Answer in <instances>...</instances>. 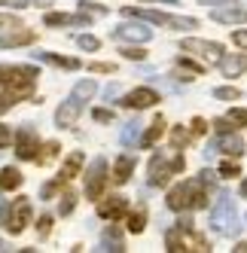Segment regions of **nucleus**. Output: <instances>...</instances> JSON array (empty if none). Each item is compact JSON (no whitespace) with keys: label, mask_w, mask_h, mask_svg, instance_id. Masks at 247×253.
Returning <instances> with one entry per match:
<instances>
[{"label":"nucleus","mask_w":247,"mask_h":253,"mask_svg":"<svg viewBox=\"0 0 247 253\" xmlns=\"http://www.w3.org/2000/svg\"><path fill=\"white\" fill-rule=\"evenodd\" d=\"M210 189H214V186H210L202 174L186 177V180H180V183H174V186L168 189L165 205H168L171 211H177V213H183V211H189V213H192V211H202V208H207Z\"/></svg>","instance_id":"nucleus-1"},{"label":"nucleus","mask_w":247,"mask_h":253,"mask_svg":"<svg viewBox=\"0 0 247 253\" xmlns=\"http://www.w3.org/2000/svg\"><path fill=\"white\" fill-rule=\"evenodd\" d=\"M37 80H40V70L34 64H12V77H9L6 88L0 92V116H3L6 110H12L19 101L34 98Z\"/></svg>","instance_id":"nucleus-2"},{"label":"nucleus","mask_w":247,"mask_h":253,"mask_svg":"<svg viewBox=\"0 0 247 253\" xmlns=\"http://www.w3.org/2000/svg\"><path fill=\"white\" fill-rule=\"evenodd\" d=\"M186 168V156L180 147H168V150H159L150 156V165H147V183L150 186H168L177 174H183Z\"/></svg>","instance_id":"nucleus-3"},{"label":"nucleus","mask_w":247,"mask_h":253,"mask_svg":"<svg viewBox=\"0 0 247 253\" xmlns=\"http://www.w3.org/2000/svg\"><path fill=\"white\" fill-rule=\"evenodd\" d=\"M210 229L223 238H235L241 232V216L235 211V198L229 192H217L214 208H210Z\"/></svg>","instance_id":"nucleus-4"},{"label":"nucleus","mask_w":247,"mask_h":253,"mask_svg":"<svg viewBox=\"0 0 247 253\" xmlns=\"http://www.w3.org/2000/svg\"><path fill=\"white\" fill-rule=\"evenodd\" d=\"M122 15L125 19H144L150 25H162L168 31H192L199 28V22L192 15H171V12H162V9H144V6H122Z\"/></svg>","instance_id":"nucleus-5"},{"label":"nucleus","mask_w":247,"mask_h":253,"mask_svg":"<svg viewBox=\"0 0 247 253\" xmlns=\"http://www.w3.org/2000/svg\"><path fill=\"white\" fill-rule=\"evenodd\" d=\"M107 159L98 156L92 159V165L85 168V198H92V202H98V198H104V189H107Z\"/></svg>","instance_id":"nucleus-6"},{"label":"nucleus","mask_w":247,"mask_h":253,"mask_svg":"<svg viewBox=\"0 0 247 253\" xmlns=\"http://www.w3.org/2000/svg\"><path fill=\"white\" fill-rule=\"evenodd\" d=\"M180 52H189L192 58H199L205 64H220V58L226 55L220 43H214V40H199V37H186L180 43Z\"/></svg>","instance_id":"nucleus-7"},{"label":"nucleus","mask_w":247,"mask_h":253,"mask_svg":"<svg viewBox=\"0 0 247 253\" xmlns=\"http://www.w3.org/2000/svg\"><path fill=\"white\" fill-rule=\"evenodd\" d=\"M31 216H34V205H31V198L28 195H19L15 202L9 205V213H6V232L9 235H22L31 223Z\"/></svg>","instance_id":"nucleus-8"},{"label":"nucleus","mask_w":247,"mask_h":253,"mask_svg":"<svg viewBox=\"0 0 247 253\" xmlns=\"http://www.w3.org/2000/svg\"><path fill=\"white\" fill-rule=\"evenodd\" d=\"M150 22L144 19H128V22H122L110 31V37L119 40V43H147L153 37V28H147Z\"/></svg>","instance_id":"nucleus-9"},{"label":"nucleus","mask_w":247,"mask_h":253,"mask_svg":"<svg viewBox=\"0 0 247 253\" xmlns=\"http://www.w3.org/2000/svg\"><path fill=\"white\" fill-rule=\"evenodd\" d=\"M40 150V134L34 125H22V128H15V156L22 162H34Z\"/></svg>","instance_id":"nucleus-10"},{"label":"nucleus","mask_w":247,"mask_h":253,"mask_svg":"<svg viewBox=\"0 0 247 253\" xmlns=\"http://www.w3.org/2000/svg\"><path fill=\"white\" fill-rule=\"evenodd\" d=\"M159 101H162V98H159V92H156V88H150V85H137V88H131V92H125V95H122V107H125V110H150V107H156Z\"/></svg>","instance_id":"nucleus-11"},{"label":"nucleus","mask_w":247,"mask_h":253,"mask_svg":"<svg viewBox=\"0 0 247 253\" xmlns=\"http://www.w3.org/2000/svg\"><path fill=\"white\" fill-rule=\"evenodd\" d=\"M98 216L101 220H110V223H119L122 216H128V198L125 195H107V198H98Z\"/></svg>","instance_id":"nucleus-12"},{"label":"nucleus","mask_w":247,"mask_h":253,"mask_svg":"<svg viewBox=\"0 0 247 253\" xmlns=\"http://www.w3.org/2000/svg\"><path fill=\"white\" fill-rule=\"evenodd\" d=\"M37 40V34L25 25H12V28H3L0 34V49H22V46H31Z\"/></svg>","instance_id":"nucleus-13"},{"label":"nucleus","mask_w":247,"mask_h":253,"mask_svg":"<svg viewBox=\"0 0 247 253\" xmlns=\"http://www.w3.org/2000/svg\"><path fill=\"white\" fill-rule=\"evenodd\" d=\"M210 153H223V156H229V159H241V156H244V140L238 137V131L217 134V140L210 143L207 156H210Z\"/></svg>","instance_id":"nucleus-14"},{"label":"nucleus","mask_w":247,"mask_h":253,"mask_svg":"<svg viewBox=\"0 0 247 253\" xmlns=\"http://www.w3.org/2000/svg\"><path fill=\"white\" fill-rule=\"evenodd\" d=\"M82 107L85 104H80L74 95H67V101H61V107L55 110V125H58V128H74L80 113H82Z\"/></svg>","instance_id":"nucleus-15"},{"label":"nucleus","mask_w":247,"mask_h":253,"mask_svg":"<svg viewBox=\"0 0 247 253\" xmlns=\"http://www.w3.org/2000/svg\"><path fill=\"white\" fill-rule=\"evenodd\" d=\"M89 15H82V12H77V15H70V12H46L43 15V25L46 28H89Z\"/></svg>","instance_id":"nucleus-16"},{"label":"nucleus","mask_w":247,"mask_h":253,"mask_svg":"<svg viewBox=\"0 0 247 253\" xmlns=\"http://www.w3.org/2000/svg\"><path fill=\"white\" fill-rule=\"evenodd\" d=\"M202 74H205V61H196L189 52H183V55L174 61V77L183 80V83H192V80L202 77Z\"/></svg>","instance_id":"nucleus-17"},{"label":"nucleus","mask_w":247,"mask_h":253,"mask_svg":"<svg viewBox=\"0 0 247 253\" xmlns=\"http://www.w3.org/2000/svg\"><path fill=\"white\" fill-rule=\"evenodd\" d=\"M210 19L220 22V25H244L247 22V6L241 3H229V6H217V9H210Z\"/></svg>","instance_id":"nucleus-18"},{"label":"nucleus","mask_w":247,"mask_h":253,"mask_svg":"<svg viewBox=\"0 0 247 253\" xmlns=\"http://www.w3.org/2000/svg\"><path fill=\"white\" fill-rule=\"evenodd\" d=\"M217 67H220V74L229 77V80H232V77H241L244 70H247V49H244V52H226Z\"/></svg>","instance_id":"nucleus-19"},{"label":"nucleus","mask_w":247,"mask_h":253,"mask_svg":"<svg viewBox=\"0 0 247 253\" xmlns=\"http://www.w3.org/2000/svg\"><path fill=\"white\" fill-rule=\"evenodd\" d=\"M165 131H168V122H165L162 116H156V119L147 125V131L140 134V150H153L156 143L165 137Z\"/></svg>","instance_id":"nucleus-20"},{"label":"nucleus","mask_w":247,"mask_h":253,"mask_svg":"<svg viewBox=\"0 0 247 253\" xmlns=\"http://www.w3.org/2000/svg\"><path fill=\"white\" fill-rule=\"evenodd\" d=\"M34 58L37 61H46L52 67H61V70H80L82 61L74 58V55H58V52H34Z\"/></svg>","instance_id":"nucleus-21"},{"label":"nucleus","mask_w":247,"mask_h":253,"mask_svg":"<svg viewBox=\"0 0 247 253\" xmlns=\"http://www.w3.org/2000/svg\"><path fill=\"white\" fill-rule=\"evenodd\" d=\"M134 165H137V159L134 156H128V153H122L116 162H113V183H128L131 180V174H134Z\"/></svg>","instance_id":"nucleus-22"},{"label":"nucleus","mask_w":247,"mask_h":253,"mask_svg":"<svg viewBox=\"0 0 247 253\" xmlns=\"http://www.w3.org/2000/svg\"><path fill=\"white\" fill-rule=\"evenodd\" d=\"M82 162H85V156H82L80 150H74V153L64 159V165H61V171H58V180H61V183H70V180L82 171Z\"/></svg>","instance_id":"nucleus-23"},{"label":"nucleus","mask_w":247,"mask_h":253,"mask_svg":"<svg viewBox=\"0 0 247 253\" xmlns=\"http://www.w3.org/2000/svg\"><path fill=\"white\" fill-rule=\"evenodd\" d=\"M22 183H25V174L19 168H12V165L0 168V192H15V189H22Z\"/></svg>","instance_id":"nucleus-24"},{"label":"nucleus","mask_w":247,"mask_h":253,"mask_svg":"<svg viewBox=\"0 0 247 253\" xmlns=\"http://www.w3.org/2000/svg\"><path fill=\"white\" fill-rule=\"evenodd\" d=\"M101 250H113V253H122L125 250V241H122V232L116 223H110L107 229L101 232Z\"/></svg>","instance_id":"nucleus-25"},{"label":"nucleus","mask_w":247,"mask_h":253,"mask_svg":"<svg viewBox=\"0 0 247 253\" xmlns=\"http://www.w3.org/2000/svg\"><path fill=\"white\" fill-rule=\"evenodd\" d=\"M125 229L131 232V235H140L147 229V208L140 205V208H134V211H128V216H125Z\"/></svg>","instance_id":"nucleus-26"},{"label":"nucleus","mask_w":247,"mask_h":253,"mask_svg":"<svg viewBox=\"0 0 247 253\" xmlns=\"http://www.w3.org/2000/svg\"><path fill=\"white\" fill-rule=\"evenodd\" d=\"M58 153H61V143L58 140H43L37 156H34V162H37V165H49V162H55Z\"/></svg>","instance_id":"nucleus-27"},{"label":"nucleus","mask_w":247,"mask_h":253,"mask_svg":"<svg viewBox=\"0 0 247 253\" xmlns=\"http://www.w3.org/2000/svg\"><path fill=\"white\" fill-rule=\"evenodd\" d=\"M98 92V85H95V80H80L74 88H70V95H74L80 104H85V101H92V95Z\"/></svg>","instance_id":"nucleus-28"},{"label":"nucleus","mask_w":247,"mask_h":253,"mask_svg":"<svg viewBox=\"0 0 247 253\" xmlns=\"http://www.w3.org/2000/svg\"><path fill=\"white\" fill-rule=\"evenodd\" d=\"M119 143L122 147H131V143H140V122L137 119H131L125 128H122V134H119Z\"/></svg>","instance_id":"nucleus-29"},{"label":"nucleus","mask_w":247,"mask_h":253,"mask_svg":"<svg viewBox=\"0 0 247 253\" xmlns=\"http://www.w3.org/2000/svg\"><path fill=\"white\" fill-rule=\"evenodd\" d=\"M74 208H77V192L64 186L61 195H58V213L61 216H70V213H74Z\"/></svg>","instance_id":"nucleus-30"},{"label":"nucleus","mask_w":247,"mask_h":253,"mask_svg":"<svg viewBox=\"0 0 247 253\" xmlns=\"http://www.w3.org/2000/svg\"><path fill=\"white\" fill-rule=\"evenodd\" d=\"M168 134H171V147H180V150H183V147H189V143L196 140V137H192V131H189V128H183V125H174Z\"/></svg>","instance_id":"nucleus-31"},{"label":"nucleus","mask_w":247,"mask_h":253,"mask_svg":"<svg viewBox=\"0 0 247 253\" xmlns=\"http://www.w3.org/2000/svg\"><path fill=\"white\" fill-rule=\"evenodd\" d=\"M77 12L89 15V19H101V15H107L110 9H107V6H101V3H89V0H82V3H77Z\"/></svg>","instance_id":"nucleus-32"},{"label":"nucleus","mask_w":247,"mask_h":253,"mask_svg":"<svg viewBox=\"0 0 247 253\" xmlns=\"http://www.w3.org/2000/svg\"><path fill=\"white\" fill-rule=\"evenodd\" d=\"M122 58L125 61H147V49L144 46H137V43H128V46H122Z\"/></svg>","instance_id":"nucleus-33"},{"label":"nucleus","mask_w":247,"mask_h":253,"mask_svg":"<svg viewBox=\"0 0 247 253\" xmlns=\"http://www.w3.org/2000/svg\"><path fill=\"white\" fill-rule=\"evenodd\" d=\"M220 177L223 180H235L238 174H241V165H238V159H226V162H220Z\"/></svg>","instance_id":"nucleus-34"},{"label":"nucleus","mask_w":247,"mask_h":253,"mask_svg":"<svg viewBox=\"0 0 247 253\" xmlns=\"http://www.w3.org/2000/svg\"><path fill=\"white\" fill-rule=\"evenodd\" d=\"M61 186H67V183H61L58 177H55V180H49V183H43V189H40V198H43V202H52V198H58V195H61Z\"/></svg>","instance_id":"nucleus-35"},{"label":"nucleus","mask_w":247,"mask_h":253,"mask_svg":"<svg viewBox=\"0 0 247 253\" xmlns=\"http://www.w3.org/2000/svg\"><path fill=\"white\" fill-rule=\"evenodd\" d=\"M214 98L217 101H238L241 98V88H235V85H217L214 88Z\"/></svg>","instance_id":"nucleus-36"},{"label":"nucleus","mask_w":247,"mask_h":253,"mask_svg":"<svg viewBox=\"0 0 247 253\" xmlns=\"http://www.w3.org/2000/svg\"><path fill=\"white\" fill-rule=\"evenodd\" d=\"M77 46L85 49V52H98V49H101V40L95 37V34H80V37H77Z\"/></svg>","instance_id":"nucleus-37"},{"label":"nucleus","mask_w":247,"mask_h":253,"mask_svg":"<svg viewBox=\"0 0 247 253\" xmlns=\"http://www.w3.org/2000/svg\"><path fill=\"white\" fill-rule=\"evenodd\" d=\"M214 125V134H229V131H238V125L229 119V116H220V119H214L210 122Z\"/></svg>","instance_id":"nucleus-38"},{"label":"nucleus","mask_w":247,"mask_h":253,"mask_svg":"<svg viewBox=\"0 0 247 253\" xmlns=\"http://www.w3.org/2000/svg\"><path fill=\"white\" fill-rule=\"evenodd\" d=\"M49 232H52V213L37 216V238H40V241H46V238H49Z\"/></svg>","instance_id":"nucleus-39"},{"label":"nucleus","mask_w":247,"mask_h":253,"mask_svg":"<svg viewBox=\"0 0 247 253\" xmlns=\"http://www.w3.org/2000/svg\"><path fill=\"white\" fill-rule=\"evenodd\" d=\"M226 116L232 119V122L238 125V128H247V107H232V110H229Z\"/></svg>","instance_id":"nucleus-40"},{"label":"nucleus","mask_w":247,"mask_h":253,"mask_svg":"<svg viewBox=\"0 0 247 253\" xmlns=\"http://www.w3.org/2000/svg\"><path fill=\"white\" fill-rule=\"evenodd\" d=\"M92 119H95V122H101V125H110V122L116 119V113H113V110H107V107H95V110H92Z\"/></svg>","instance_id":"nucleus-41"},{"label":"nucleus","mask_w":247,"mask_h":253,"mask_svg":"<svg viewBox=\"0 0 247 253\" xmlns=\"http://www.w3.org/2000/svg\"><path fill=\"white\" fill-rule=\"evenodd\" d=\"M85 70H89V74H116V64L113 61H92Z\"/></svg>","instance_id":"nucleus-42"},{"label":"nucleus","mask_w":247,"mask_h":253,"mask_svg":"<svg viewBox=\"0 0 247 253\" xmlns=\"http://www.w3.org/2000/svg\"><path fill=\"white\" fill-rule=\"evenodd\" d=\"M0 6H6V9H15V12H22V9L34 6V0H0Z\"/></svg>","instance_id":"nucleus-43"},{"label":"nucleus","mask_w":247,"mask_h":253,"mask_svg":"<svg viewBox=\"0 0 247 253\" xmlns=\"http://www.w3.org/2000/svg\"><path fill=\"white\" fill-rule=\"evenodd\" d=\"M9 143H15V134L9 131V125H3V122H0V150H6Z\"/></svg>","instance_id":"nucleus-44"},{"label":"nucleus","mask_w":247,"mask_h":253,"mask_svg":"<svg viewBox=\"0 0 247 253\" xmlns=\"http://www.w3.org/2000/svg\"><path fill=\"white\" fill-rule=\"evenodd\" d=\"M189 131H192V137H202V134L207 131V122H205L202 116H196V119L189 122Z\"/></svg>","instance_id":"nucleus-45"},{"label":"nucleus","mask_w":247,"mask_h":253,"mask_svg":"<svg viewBox=\"0 0 247 253\" xmlns=\"http://www.w3.org/2000/svg\"><path fill=\"white\" fill-rule=\"evenodd\" d=\"M232 43H235L238 49H247V28H238V31H232Z\"/></svg>","instance_id":"nucleus-46"},{"label":"nucleus","mask_w":247,"mask_h":253,"mask_svg":"<svg viewBox=\"0 0 247 253\" xmlns=\"http://www.w3.org/2000/svg\"><path fill=\"white\" fill-rule=\"evenodd\" d=\"M9 77H12V64H0V92H3V88H6Z\"/></svg>","instance_id":"nucleus-47"},{"label":"nucleus","mask_w":247,"mask_h":253,"mask_svg":"<svg viewBox=\"0 0 247 253\" xmlns=\"http://www.w3.org/2000/svg\"><path fill=\"white\" fill-rule=\"evenodd\" d=\"M12 12H15V9H12ZM12 12H0V28H12V25H22V22L15 19Z\"/></svg>","instance_id":"nucleus-48"},{"label":"nucleus","mask_w":247,"mask_h":253,"mask_svg":"<svg viewBox=\"0 0 247 253\" xmlns=\"http://www.w3.org/2000/svg\"><path fill=\"white\" fill-rule=\"evenodd\" d=\"M116 95H119V85H116V83H113V85H107V88H104V98H107V101H113Z\"/></svg>","instance_id":"nucleus-49"},{"label":"nucleus","mask_w":247,"mask_h":253,"mask_svg":"<svg viewBox=\"0 0 247 253\" xmlns=\"http://www.w3.org/2000/svg\"><path fill=\"white\" fill-rule=\"evenodd\" d=\"M6 213H9V205L0 202V223H6Z\"/></svg>","instance_id":"nucleus-50"},{"label":"nucleus","mask_w":247,"mask_h":253,"mask_svg":"<svg viewBox=\"0 0 247 253\" xmlns=\"http://www.w3.org/2000/svg\"><path fill=\"white\" fill-rule=\"evenodd\" d=\"M140 3H168V6H177V0H140Z\"/></svg>","instance_id":"nucleus-51"},{"label":"nucleus","mask_w":247,"mask_h":253,"mask_svg":"<svg viewBox=\"0 0 247 253\" xmlns=\"http://www.w3.org/2000/svg\"><path fill=\"white\" fill-rule=\"evenodd\" d=\"M238 195H241V198H247V177L241 180V186H238Z\"/></svg>","instance_id":"nucleus-52"},{"label":"nucleus","mask_w":247,"mask_h":253,"mask_svg":"<svg viewBox=\"0 0 247 253\" xmlns=\"http://www.w3.org/2000/svg\"><path fill=\"white\" fill-rule=\"evenodd\" d=\"M232 250H235V253H247V241H238V244H235Z\"/></svg>","instance_id":"nucleus-53"},{"label":"nucleus","mask_w":247,"mask_h":253,"mask_svg":"<svg viewBox=\"0 0 247 253\" xmlns=\"http://www.w3.org/2000/svg\"><path fill=\"white\" fill-rule=\"evenodd\" d=\"M49 3H52V0H34V6H40V9H46Z\"/></svg>","instance_id":"nucleus-54"},{"label":"nucleus","mask_w":247,"mask_h":253,"mask_svg":"<svg viewBox=\"0 0 247 253\" xmlns=\"http://www.w3.org/2000/svg\"><path fill=\"white\" fill-rule=\"evenodd\" d=\"M0 250H3V241H0Z\"/></svg>","instance_id":"nucleus-55"}]
</instances>
